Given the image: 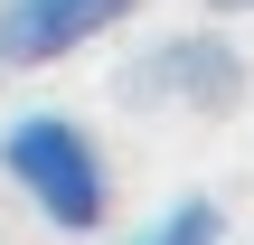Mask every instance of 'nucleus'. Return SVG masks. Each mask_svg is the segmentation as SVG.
Listing matches in <instances>:
<instances>
[{
  "instance_id": "obj_4",
  "label": "nucleus",
  "mask_w": 254,
  "mask_h": 245,
  "mask_svg": "<svg viewBox=\"0 0 254 245\" xmlns=\"http://www.w3.org/2000/svg\"><path fill=\"white\" fill-rule=\"evenodd\" d=\"M226 236V217H217V198H170L151 227H132L123 245H217Z\"/></svg>"
},
{
  "instance_id": "obj_1",
  "label": "nucleus",
  "mask_w": 254,
  "mask_h": 245,
  "mask_svg": "<svg viewBox=\"0 0 254 245\" xmlns=\"http://www.w3.org/2000/svg\"><path fill=\"white\" fill-rule=\"evenodd\" d=\"M0 170H9V189H19L47 227H66V236H94V227L113 217V161L94 151V132H85L75 113H9V123H0Z\"/></svg>"
},
{
  "instance_id": "obj_3",
  "label": "nucleus",
  "mask_w": 254,
  "mask_h": 245,
  "mask_svg": "<svg viewBox=\"0 0 254 245\" xmlns=\"http://www.w3.org/2000/svg\"><path fill=\"white\" fill-rule=\"evenodd\" d=\"M132 94H170L189 113H226L245 94V47H226V38H160L132 66Z\"/></svg>"
},
{
  "instance_id": "obj_5",
  "label": "nucleus",
  "mask_w": 254,
  "mask_h": 245,
  "mask_svg": "<svg viewBox=\"0 0 254 245\" xmlns=\"http://www.w3.org/2000/svg\"><path fill=\"white\" fill-rule=\"evenodd\" d=\"M0 76H9V66H0Z\"/></svg>"
},
{
  "instance_id": "obj_2",
  "label": "nucleus",
  "mask_w": 254,
  "mask_h": 245,
  "mask_svg": "<svg viewBox=\"0 0 254 245\" xmlns=\"http://www.w3.org/2000/svg\"><path fill=\"white\" fill-rule=\"evenodd\" d=\"M141 0H0V66H57L123 28Z\"/></svg>"
}]
</instances>
